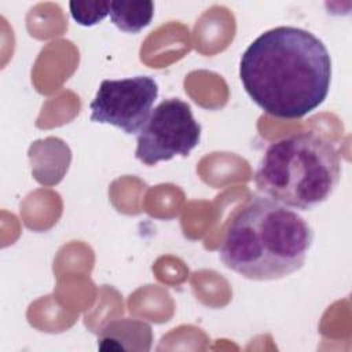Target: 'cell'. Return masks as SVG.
<instances>
[{
    "label": "cell",
    "mask_w": 352,
    "mask_h": 352,
    "mask_svg": "<svg viewBox=\"0 0 352 352\" xmlns=\"http://www.w3.org/2000/svg\"><path fill=\"white\" fill-rule=\"evenodd\" d=\"M98 341L100 349L147 351L151 345V329L139 320H118L109 324Z\"/></svg>",
    "instance_id": "8992f818"
},
{
    "label": "cell",
    "mask_w": 352,
    "mask_h": 352,
    "mask_svg": "<svg viewBox=\"0 0 352 352\" xmlns=\"http://www.w3.org/2000/svg\"><path fill=\"white\" fill-rule=\"evenodd\" d=\"M72 18L81 26H94L102 22L110 12L109 1H70Z\"/></svg>",
    "instance_id": "ba28073f"
},
{
    "label": "cell",
    "mask_w": 352,
    "mask_h": 352,
    "mask_svg": "<svg viewBox=\"0 0 352 352\" xmlns=\"http://www.w3.org/2000/svg\"><path fill=\"white\" fill-rule=\"evenodd\" d=\"M201 131L188 103L179 98L165 99L139 131L135 157L150 166L176 155L187 157L198 146Z\"/></svg>",
    "instance_id": "277c9868"
},
{
    "label": "cell",
    "mask_w": 352,
    "mask_h": 352,
    "mask_svg": "<svg viewBox=\"0 0 352 352\" xmlns=\"http://www.w3.org/2000/svg\"><path fill=\"white\" fill-rule=\"evenodd\" d=\"M110 19L122 32L139 33L154 15L153 1H111Z\"/></svg>",
    "instance_id": "52a82bcc"
},
{
    "label": "cell",
    "mask_w": 352,
    "mask_h": 352,
    "mask_svg": "<svg viewBox=\"0 0 352 352\" xmlns=\"http://www.w3.org/2000/svg\"><path fill=\"white\" fill-rule=\"evenodd\" d=\"M239 78L250 99L278 118H302L326 99L331 58L323 41L296 26L261 33L245 50Z\"/></svg>",
    "instance_id": "6da1fadb"
},
{
    "label": "cell",
    "mask_w": 352,
    "mask_h": 352,
    "mask_svg": "<svg viewBox=\"0 0 352 352\" xmlns=\"http://www.w3.org/2000/svg\"><path fill=\"white\" fill-rule=\"evenodd\" d=\"M341 158L336 146L316 132H300L272 142L254 173L256 187L282 205L311 210L340 183Z\"/></svg>",
    "instance_id": "3957f363"
},
{
    "label": "cell",
    "mask_w": 352,
    "mask_h": 352,
    "mask_svg": "<svg viewBox=\"0 0 352 352\" xmlns=\"http://www.w3.org/2000/svg\"><path fill=\"white\" fill-rule=\"evenodd\" d=\"M157 96L158 84L148 76L103 80L89 103L91 121L110 124L128 135L138 133L146 124Z\"/></svg>",
    "instance_id": "5b68a950"
},
{
    "label": "cell",
    "mask_w": 352,
    "mask_h": 352,
    "mask_svg": "<svg viewBox=\"0 0 352 352\" xmlns=\"http://www.w3.org/2000/svg\"><path fill=\"white\" fill-rule=\"evenodd\" d=\"M314 242L304 217L280 202L253 194L231 220L220 260L250 280H276L298 271Z\"/></svg>",
    "instance_id": "7a4b0ae2"
}]
</instances>
